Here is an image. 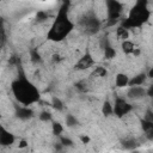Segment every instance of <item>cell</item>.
Listing matches in <instances>:
<instances>
[{
  "label": "cell",
  "instance_id": "obj_1",
  "mask_svg": "<svg viewBox=\"0 0 153 153\" xmlns=\"http://www.w3.org/2000/svg\"><path fill=\"white\" fill-rule=\"evenodd\" d=\"M12 91L14 97L18 102L24 104V106H27L29 104H32L38 100L39 93L38 90L25 78H20L12 84Z\"/></svg>",
  "mask_w": 153,
  "mask_h": 153
},
{
  "label": "cell",
  "instance_id": "obj_2",
  "mask_svg": "<svg viewBox=\"0 0 153 153\" xmlns=\"http://www.w3.org/2000/svg\"><path fill=\"white\" fill-rule=\"evenodd\" d=\"M72 29H73V24L68 20L65 11H61L48 33V38L51 41H61L71 32Z\"/></svg>",
  "mask_w": 153,
  "mask_h": 153
},
{
  "label": "cell",
  "instance_id": "obj_3",
  "mask_svg": "<svg viewBox=\"0 0 153 153\" xmlns=\"http://www.w3.org/2000/svg\"><path fill=\"white\" fill-rule=\"evenodd\" d=\"M149 16V12L145 8H141V10H133L130 12V16H129V19H128V23L127 25L128 26H137V25H141Z\"/></svg>",
  "mask_w": 153,
  "mask_h": 153
},
{
  "label": "cell",
  "instance_id": "obj_4",
  "mask_svg": "<svg viewBox=\"0 0 153 153\" xmlns=\"http://www.w3.org/2000/svg\"><path fill=\"white\" fill-rule=\"evenodd\" d=\"M81 24L84 25L85 31H86L87 33H94V32H97L98 29H99V26H100L99 20H98L97 17H94V16H87V17L81 22Z\"/></svg>",
  "mask_w": 153,
  "mask_h": 153
},
{
  "label": "cell",
  "instance_id": "obj_5",
  "mask_svg": "<svg viewBox=\"0 0 153 153\" xmlns=\"http://www.w3.org/2000/svg\"><path fill=\"white\" fill-rule=\"evenodd\" d=\"M130 110H131V105L129 103H127L122 98H116L115 106H114V114L115 115H117L118 117H122L123 115H127Z\"/></svg>",
  "mask_w": 153,
  "mask_h": 153
},
{
  "label": "cell",
  "instance_id": "obj_6",
  "mask_svg": "<svg viewBox=\"0 0 153 153\" xmlns=\"http://www.w3.org/2000/svg\"><path fill=\"white\" fill-rule=\"evenodd\" d=\"M145 96H146V88H143L142 86H131L127 92V97L133 100L141 99Z\"/></svg>",
  "mask_w": 153,
  "mask_h": 153
},
{
  "label": "cell",
  "instance_id": "obj_7",
  "mask_svg": "<svg viewBox=\"0 0 153 153\" xmlns=\"http://www.w3.org/2000/svg\"><path fill=\"white\" fill-rule=\"evenodd\" d=\"M93 63H94V61H93L92 56H91L88 53H86V54H85L82 57H80V60L75 63V69H78V71L87 69V68H90L91 66H93Z\"/></svg>",
  "mask_w": 153,
  "mask_h": 153
},
{
  "label": "cell",
  "instance_id": "obj_8",
  "mask_svg": "<svg viewBox=\"0 0 153 153\" xmlns=\"http://www.w3.org/2000/svg\"><path fill=\"white\" fill-rule=\"evenodd\" d=\"M13 142H14V135L0 126V145L1 146H10Z\"/></svg>",
  "mask_w": 153,
  "mask_h": 153
},
{
  "label": "cell",
  "instance_id": "obj_9",
  "mask_svg": "<svg viewBox=\"0 0 153 153\" xmlns=\"http://www.w3.org/2000/svg\"><path fill=\"white\" fill-rule=\"evenodd\" d=\"M16 115L19 120L26 121V120H29L33 116V112H32L31 109H29V106H19L16 110Z\"/></svg>",
  "mask_w": 153,
  "mask_h": 153
},
{
  "label": "cell",
  "instance_id": "obj_10",
  "mask_svg": "<svg viewBox=\"0 0 153 153\" xmlns=\"http://www.w3.org/2000/svg\"><path fill=\"white\" fill-rule=\"evenodd\" d=\"M146 74H137L136 76H134L133 79H129V81H128V86H141L143 82H145V80H146Z\"/></svg>",
  "mask_w": 153,
  "mask_h": 153
},
{
  "label": "cell",
  "instance_id": "obj_11",
  "mask_svg": "<svg viewBox=\"0 0 153 153\" xmlns=\"http://www.w3.org/2000/svg\"><path fill=\"white\" fill-rule=\"evenodd\" d=\"M128 81H129V78L123 74V73H118L115 78V85L117 87H126L128 86Z\"/></svg>",
  "mask_w": 153,
  "mask_h": 153
},
{
  "label": "cell",
  "instance_id": "obj_12",
  "mask_svg": "<svg viewBox=\"0 0 153 153\" xmlns=\"http://www.w3.org/2000/svg\"><path fill=\"white\" fill-rule=\"evenodd\" d=\"M122 147L127 151H134L137 147V142L134 137H127L122 141Z\"/></svg>",
  "mask_w": 153,
  "mask_h": 153
},
{
  "label": "cell",
  "instance_id": "obj_13",
  "mask_svg": "<svg viewBox=\"0 0 153 153\" xmlns=\"http://www.w3.org/2000/svg\"><path fill=\"white\" fill-rule=\"evenodd\" d=\"M103 49H104V56H105V59L110 60V59H114V57H115V55H116V50H115L114 48H111V47L109 45L108 42L103 45Z\"/></svg>",
  "mask_w": 153,
  "mask_h": 153
},
{
  "label": "cell",
  "instance_id": "obj_14",
  "mask_svg": "<svg viewBox=\"0 0 153 153\" xmlns=\"http://www.w3.org/2000/svg\"><path fill=\"white\" fill-rule=\"evenodd\" d=\"M102 112L104 116H110L114 114V106L109 100H105L102 105Z\"/></svg>",
  "mask_w": 153,
  "mask_h": 153
},
{
  "label": "cell",
  "instance_id": "obj_15",
  "mask_svg": "<svg viewBox=\"0 0 153 153\" xmlns=\"http://www.w3.org/2000/svg\"><path fill=\"white\" fill-rule=\"evenodd\" d=\"M135 49V45H134V43L133 42H130V41H123V43H122V50L126 53V54H131L133 53V50Z\"/></svg>",
  "mask_w": 153,
  "mask_h": 153
},
{
  "label": "cell",
  "instance_id": "obj_16",
  "mask_svg": "<svg viewBox=\"0 0 153 153\" xmlns=\"http://www.w3.org/2000/svg\"><path fill=\"white\" fill-rule=\"evenodd\" d=\"M116 33H117V37L120 38V39H123V41H127L128 39V36H129V32H128V30L126 29V27H118L117 29V31H116Z\"/></svg>",
  "mask_w": 153,
  "mask_h": 153
},
{
  "label": "cell",
  "instance_id": "obj_17",
  "mask_svg": "<svg viewBox=\"0 0 153 153\" xmlns=\"http://www.w3.org/2000/svg\"><path fill=\"white\" fill-rule=\"evenodd\" d=\"M78 120H76V117L75 116H73V115H67L66 116V124H67V127H75V126H78Z\"/></svg>",
  "mask_w": 153,
  "mask_h": 153
},
{
  "label": "cell",
  "instance_id": "obj_18",
  "mask_svg": "<svg viewBox=\"0 0 153 153\" xmlns=\"http://www.w3.org/2000/svg\"><path fill=\"white\" fill-rule=\"evenodd\" d=\"M51 105H53L54 109H56V110H59V111H61V110L63 109V103H62L61 99L57 98V97H53V99H51Z\"/></svg>",
  "mask_w": 153,
  "mask_h": 153
},
{
  "label": "cell",
  "instance_id": "obj_19",
  "mask_svg": "<svg viewBox=\"0 0 153 153\" xmlns=\"http://www.w3.org/2000/svg\"><path fill=\"white\" fill-rule=\"evenodd\" d=\"M62 131H63V127H62V124L59 123V122H53V134L60 136V135L62 134Z\"/></svg>",
  "mask_w": 153,
  "mask_h": 153
},
{
  "label": "cell",
  "instance_id": "obj_20",
  "mask_svg": "<svg viewBox=\"0 0 153 153\" xmlns=\"http://www.w3.org/2000/svg\"><path fill=\"white\" fill-rule=\"evenodd\" d=\"M38 118H39V121H42V122H49V121H51V114L48 112V111H42V112L38 115Z\"/></svg>",
  "mask_w": 153,
  "mask_h": 153
},
{
  "label": "cell",
  "instance_id": "obj_21",
  "mask_svg": "<svg viewBox=\"0 0 153 153\" xmlns=\"http://www.w3.org/2000/svg\"><path fill=\"white\" fill-rule=\"evenodd\" d=\"M60 143H61L63 147H71V146H73V141H72L69 137H67V136H61V135H60Z\"/></svg>",
  "mask_w": 153,
  "mask_h": 153
},
{
  "label": "cell",
  "instance_id": "obj_22",
  "mask_svg": "<svg viewBox=\"0 0 153 153\" xmlns=\"http://www.w3.org/2000/svg\"><path fill=\"white\" fill-rule=\"evenodd\" d=\"M30 56H31V61L33 63H38L41 61V55L38 54L37 50H31L30 51Z\"/></svg>",
  "mask_w": 153,
  "mask_h": 153
},
{
  "label": "cell",
  "instance_id": "obj_23",
  "mask_svg": "<svg viewBox=\"0 0 153 153\" xmlns=\"http://www.w3.org/2000/svg\"><path fill=\"white\" fill-rule=\"evenodd\" d=\"M48 13L45 12V11H39L38 13H37V16H36V18H37V20L38 22H44L45 19H48Z\"/></svg>",
  "mask_w": 153,
  "mask_h": 153
},
{
  "label": "cell",
  "instance_id": "obj_24",
  "mask_svg": "<svg viewBox=\"0 0 153 153\" xmlns=\"http://www.w3.org/2000/svg\"><path fill=\"white\" fill-rule=\"evenodd\" d=\"M141 123H142V128H143L145 131H148V130H152L153 129V122H148V121L143 120Z\"/></svg>",
  "mask_w": 153,
  "mask_h": 153
},
{
  "label": "cell",
  "instance_id": "obj_25",
  "mask_svg": "<svg viewBox=\"0 0 153 153\" xmlns=\"http://www.w3.org/2000/svg\"><path fill=\"white\" fill-rule=\"evenodd\" d=\"M94 74L98 75V76H105L106 75V69L103 68V67H97L94 69Z\"/></svg>",
  "mask_w": 153,
  "mask_h": 153
},
{
  "label": "cell",
  "instance_id": "obj_26",
  "mask_svg": "<svg viewBox=\"0 0 153 153\" xmlns=\"http://www.w3.org/2000/svg\"><path fill=\"white\" fill-rule=\"evenodd\" d=\"M80 140H81L84 143H87V142H90V137H88V136H85V135L80 136Z\"/></svg>",
  "mask_w": 153,
  "mask_h": 153
},
{
  "label": "cell",
  "instance_id": "obj_27",
  "mask_svg": "<svg viewBox=\"0 0 153 153\" xmlns=\"http://www.w3.org/2000/svg\"><path fill=\"white\" fill-rule=\"evenodd\" d=\"M18 146H19V148H25V147L27 146V143H26V141H25V140H22V141H20V143H19Z\"/></svg>",
  "mask_w": 153,
  "mask_h": 153
},
{
  "label": "cell",
  "instance_id": "obj_28",
  "mask_svg": "<svg viewBox=\"0 0 153 153\" xmlns=\"http://www.w3.org/2000/svg\"><path fill=\"white\" fill-rule=\"evenodd\" d=\"M131 54H133L134 56H139V55H140V49H139V48H135Z\"/></svg>",
  "mask_w": 153,
  "mask_h": 153
},
{
  "label": "cell",
  "instance_id": "obj_29",
  "mask_svg": "<svg viewBox=\"0 0 153 153\" xmlns=\"http://www.w3.org/2000/svg\"><path fill=\"white\" fill-rule=\"evenodd\" d=\"M131 153H139V152H137V151H135V149H134V151H131Z\"/></svg>",
  "mask_w": 153,
  "mask_h": 153
},
{
  "label": "cell",
  "instance_id": "obj_30",
  "mask_svg": "<svg viewBox=\"0 0 153 153\" xmlns=\"http://www.w3.org/2000/svg\"><path fill=\"white\" fill-rule=\"evenodd\" d=\"M57 153H61V152H57Z\"/></svg>",
  "mask_w": 153,
  "mask_h": 153
}]
</instances>
